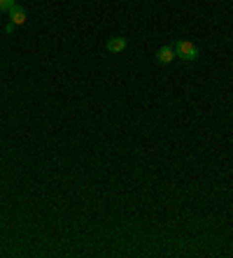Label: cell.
<instances>
[{"instance_id":"4","label":"cell","mask_w":233,"mask_h":258,"mask_svg":"<svg viewBox=\"0 0 233 258\" xmlns=\"http://www.w3.org/2000/svg\"><path fill=\"white\" fill-rule=\"evenodd\" d=\"M126 47H128L126 37H110V42H108V51H110V54H121Z\"/></svg>"},{"instance_id":"2","label":"cell","mask_w":233,"mask_h":258,"mask_svg":"<svg viewBox=\"0 0 233 258\" xmlns=\"http://www.w3.org/2000/svg\"><path fill=\"white\" fill-rule=\"evenodd\" d=\"M173 58H175V49H173V44H166V47H161V49L156 51V61H158V63L168 65V63H173Z\"/></svg>"},{"instance_id":"5","label":"cell","mask_w":233,"mask_h":258,"mask_svg":"<svg viewBox=\"0 0 233 258\" xmlns=\"http://www.w3.org/2000/svg\"><path fill=\"white\" fill-rule=\"evenodd\" d=\"M17 5V0H0V12H9Z\"/></svg>"},{"instance_id":"3","label":"cell","mask_w":233,"mask_h":258,"mask_svg":"<svg viewBox=\"0 0 233 258\" xmlns=\"http://www.w3.org/2000/svg\"><path fill=\"white\" fill-rule=\"evenodd\" d=\"M9 21L17 26H24L26 24V9L21 5H14V7L9 9Z\"/></svg>"},{"instance_id":"6","label":"cell","mask_w":233,"mask_h":258,"mask_svg":"<svg viewBox=\"0 0 233 258\" xmlns=\"http://www.w3.org/2000/svg\"><path fill=\"white\" fill-rule=\"evenodd\" d=\"M14 28H17V24H12V21L5 26V31H7V33H14Z\"/></svg>"},{"instance_id":"1","label":"cell","mask_w":233,"mask_h":258,"mask_svg":"<svg viewBox=\"0 0 233 258\" xmlns=\"http://www.w3.org/2000/svg\"><path fill=\"white\" fill-rule=\"evenodd\" d=\"M173 49H175V56L187 61V63H192V61L198 58V47H196L194 42H189V40H177L173 44Z\"/></svg>"}]
</instances>
